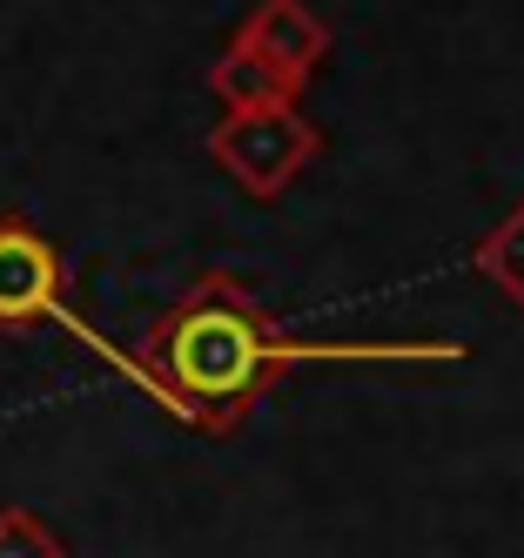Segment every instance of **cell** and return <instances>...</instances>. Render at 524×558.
<instances>
[{"mask_svg": "<svg viewBox=\"0 0 524 558\" xmlns=\"http://www.w3.org/2000/svg\"><path fill=\"white\" fill-rule=\"evenodd\" d=\"M34 324H61L68 337L101 350L114 371L135 377V356L114 350L108 337H95L74 316V303H68V256L27 216H0V330H34Z\"/></svg>", "mask_w": 524, "mask_h": 558, "instance_id": "obj_3", "label": "cell"}, {"mask_svg": "<svg viewBox=\"0 0 524 558\" xmlns=\"http://www.w3.org/2000/svg\"><path fill=\"white\" fill-rule=\"evenodd\" d=\"M229 48H242L282 95L303 101V88L316 82V68L337 48V27L322 21L309 0H256V8L242 14V27L229 34Z\"/></svg>", "mask_w": 524, "mask_h": 558, "instance_id": "obj_4", "label": "cell"}, {"mask_svg": "<svg viewBox=\"0 0 524 558\" xmlns=\"http://www.w3.org/2000/svg\"><path fill=\"white\" fill-rule=\"evenodd\" d=\"M209 95L222 101V108H263V101H290L269 74L242 54V48H222L216 54V68H209Z\"/></svg>", "mask_w": 524, "mask_h": 558, "instance_id": "obj_6", "label": "cell"}, {"mask_svg": "<svg viewBox=\"0 0 524 558\" xmlns=\"http://www.w3.org/2000/svg\"><path fill=\"white\" fill-rule=\"evenodd\" d=\"M0 558H68V538L27 505H0Z\"/></svg>", "mask_w": 524, "mask_h": 558, "instance_id": "obj_7", "label": "cell"}, {"mask_svg": "<svg viewBox=\"0 0 524 558\" xmlns=\"http://www.w3.org/2000/svg\"><path fill=\"white\" fill-rule=\"evenodd\" d=\"M322 155V129L296 101H263V108H222L209 129V162L249 195V203H276L290 195Z\"/></svg>", "mask_w": 524, "mask_h": 558, "instance_id": "obj_2", "label": "cell"}, {"mask_svg": "<svg viewBox=\"0 0 524 558\" xmlns=\"http://www.w3.org/2000/svg\"><path fill=\"white\" fill-rule=\"evenodd\" d=\"M471 269H477L484 283H491V290L524 316V203L504 209V216L471 243Z\"/></svg>", "mask_w": 524, "mask_h": 558, "instance_id": "obj_5", "label": "cell"}, {"mask_svg": "<svg viewBox=\"0 0 524 558\" xmlns=\"http://www.w3.org/2000/svg\"><path fill=\"white\" fill-rule=\"evenodd\" d=\"M129 356H135V384L161 411H175L202 437H229L249 424L263 390L290 364H464L471 350L451 337L309 343L282 330L235 276H195Z\"/></svg>", "mask_w": 524, "mask_h": 558, "instance_id": "obj_1", "label": "cell"}]
</instances>
